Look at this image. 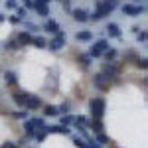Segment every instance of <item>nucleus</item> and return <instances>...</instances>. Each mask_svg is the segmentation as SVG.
<instances>
[{
	"mask_svg": "<svg viewBox=\"0 0 148 148\" xmlns=\"http://www.w3.org/2000/svg\"><path fill=\"white\" fill-rule=\"evenodd\" d=\"M73 125H75V126H87V116L77 114V116H75V121H73Z\"/></svg>",
	"mask_w": 148,
	"mask_h": 148,
	"instance_id": "30",
	"label": "nucleus"
},
{
	"mask_svg": "<svg viewBox=\"0 0 148 148\" xmlns=\"http://www.w3.org/2000/svg\"><path fill=\"white\" fill-rule=\"evenodd\" d=\"M125 16H140V14H144L146 12V6L144 4H123V6H119Z\"/></svg>",
	"mask_w": 148,
	"mask_h": 148,
	"instance_id": "4",
	"label": "nucleus"
},
{
	"mask_svg": "<svg viewBox=\"0 0 148 148\" xmlns=\"http://www.w3.org/2000/svg\"><path fill=\"white\" fill-rule=\"evenodd\" d=\"M42 109H44V114L46 116H59V111H57V107H53V105H44Z\"/></svg>",
	"mask_w": 148,
	"mask_h": 148,
	"instance_id": "22",
	"label": "nucleus"
},
{
	"mask_svg": "<svg viewBox=\"0 0 148 148\" xmlns=\"http://www.w3.org/2000/svg\"><path fill=\"white\" fill-rule=\"evenodd\" d=\"M59 2L63 4V8H65L67 12H71V0H59Z\"/></svg>",
	"mask_w": 148,
	"mask_h": 148,
	"instance_id": "40",
	"label": "nucleus"
},
{
	"mask_svg": "<svg viewBox=\"0 0 148 148\" xmlns=\"http://www.w3.org/2000/svg\"><path fill=\"white\" fill-rule=\"evenodd\" d=\"M101 73H103V75H105L109 81L119 83V73H121V67H119V63H114V61H107V63L103 65Z\"/></svg>",
	"mask_w": 148,
	"mask_h": 148,
	"instance_id": "2",
	"label": "nucleus"
},
{
	"mask_svg": "<svg viewBox=\"0 0 148 148\" xmlns=\"http://www.w3.org/2000/svg\"><path fill=\"white\" fill-rule=\"evenodd\" d=\"M134 65H136L138 69L144 71V69L148 67V59H146V57H136V59H134Z\"/></svg>",
	"mask_w": 148,
	"mask_h": 148,
	"instance_id": "28",
	"label": "nucleus"
},
{
	"mask_svg": "<svg viewBox=\"0 0 148 148\" xmlns=\"http://www.w3.org/2000/svg\"><path fill=\"white\" fill-rule=\"evenodd\" d=\"M24 6H26V8H30V10H32V6H34V0H24Z\"/></svg>",
	"mask_w": 148,
	"mask_h": 148,
	"instance_id": "41",
	"label": "nucleus"
},
{
	"mask_svg": "<svg viewBox=\"0 0 148 148\" xmlns=\"http://www.w3.org/2000/svg\"><path fill=\"white\" fill-rule=\"evenodd\" d=\"M47 134H49V132H47L46 128H40V130H36V140H38V142H44V140H46L47 138Z\"/></svg>",
	"mask_w": 148,
	"mask_h": 148,
	"instance_id": "27",
	"label": "nucleus"
},
{
	"mask_svg": "<svg viewBox=\"0 0 148 148\" xmlns=\"http://www.w3.org/2000/svg\"><path fill=\"white\" fill-rule=\"evenodd\" d=\"M47 132H57V134H71V128L63 125H46Z\"/></svg>",
	"mask_w": 148,
	"mask_h": 148,
	"instance_id": "13",
	"label": "nucleus"
},
{
	"mask_svg": "<svg viewBox=\"0 0 148 148\" xmlns=\"http://www.w3.org/2000/svg\"><path fill=\"white\" fill-rule=\"evenodd\" d=\"M12 116H14V119H28V111H18V113H12Z\"/></svg>",
	"mask_w": 148,
	"mask_h": 148,
	"instance_id": "34",
	"label": "nucleus"
},
{
	"mask_svg": "<svg viewBox=\"0 0 148 148\" xmlns=\"http://www.w3.org/2000/svg\"><path fill=\"white\" fill-rule=\"evenodd\" d=\"M61 47H65V34L63 32H59L57 36H53V40L47 42V49H51V51H57Z\"/></svg>",
	"mask_w": 148,
	"mask_h": 148,
	"instance_id": "9",
	"label": "nucleus"
},
{
	"mask_svg": "<svg viewBox=\"0 0 148 148\" xmlns=\"http://www.w3.org/2000/svg\"><path fill=\"white\" fill-rule=\"evenodd\" d=\"M71 16H73L75 22H81V24L89 22V12L83 10V8H73V10H71Z\"/></svg>",
	"mask_w": 148,
	"mask_h": 148,
	"instance_id": "11",
	"label": "nucleus"
},
{
	"mask_svg": "<svg viewBox=\"0 0 148 148\" xmlns=\"http://www.w3.org/2000/svg\"><path fill=\"white\" fill-rule=\"evenodd\" d=\"M77 63H79L83 69H87L93 63V57L89 56V53H77Z\"/></svg>",
	"mask_w": 148,
	"mask_h": 148,
	"instance_id": "19",
	"label": "nucleus"
},
{
	"mask_svg": "<svg viewBox=\"0 0 148 148\" xmlns=\"http://www.w3.org/2000/svg\"><path fill=\"white\" fill-rule=\"evenodd\" d=\"M26 30H28V32H38L40 28H38L34 22H26Z\"/></svg>",
	"mask_w": 148,
	"mask_h": 148,
	"instance_id": "37",
	"label": "nucleus"
},
{
	"mask_svg": "<svg viewBox=\"0 0 148 148\" xmlns=\"http://www.w3.org/2000/svg\"><path fill=\"white\" fill-rule=\"evenodd\" d=\"M134 2H142V4H144V2H146V0H134Z\"/></svg>",
	"mask_w": 148,
	"mask_h": 148,
	"instance_id": "44",
	"label": "nucleus"
},
{
	"mask_svg": "<svg viewBox=\"0 0 148 148\" xmlns=\"http://www.w3.org/2000/svg\"><path fill=\"white\" fill-rule=\"evenodd\" d=\"M116 56H119V51H116V49H114V47H107V49H105V51H103V56L101 57H105V61H114V59H116Z\"/></svg>",
	"mask_w": 148,
	"mask_h": 148,
	"instance_id": "21",
	"label": "nucleus"
},
{
	"mask_svg": "<svg viewBox=\"0 0 148 148\" xmlns=\"http://www.w3.org/2000/svg\"><path fill=\"white\" fill-rule=\"evenodd\" d=\"M103 4L107 6V10H109V12H114L119 6H121V0H103Z\"/></svg>",
	"mask_w": 148,
	"mask_h": 148,
	"instance_id": "24",
	"label": "nucleus"
},
{
	"mask_svg": "<svg viewBox=\"0 0 148 148\" xmlns=\"http://www.w3.org/2000/svg\"><path fill=\"white\" fill-rule=\"evenodd\" d=\"M24 107H26L28 111H38V109H42V107H44V101H42L38 95H30V93H28Z\"/></svg>",
	"mask_w": 148,
	"mask_h": 148,
	"instance_id": "8",
	"label": "nucleus"
},
{
	"mask_svg": "<svg viewBox=\"0 0 148 148\" xmlns=\"http://www.w3.org/2000/svg\"><path fill=\"white\" fill-rule=\"evenodd\" d=\"M107 32H109V38H116V40L123 36L121 28H119V24H114V22H109V24H107Z\"/></svg>",
	"mask_w": 148,
	"mask_h": 148,
	"instance_id": "16",
	"label": "nucleus"
},
{
	"mask_svg": "<svg viewBox=\"0 0 148 148\" xmlns=\"http://www.w3.org/2000/svg\"><path fill=\"white\" fill-rule=\"evenodd\" d=\"M53 0H34V6H32V10H36L42 18H46L49 16V4H51Z\"/></svg>",
	"mask_w": 148,
	"mask_h": 148,
	"instance_id": "6",
	"label": "nucleus"
},
{
	"mask_svg": "<svg viewBox=\"0 0 148 148\" xmlns=\"http://www.w3.org/2000/svg\"><path fill=\"white\" fill-rule=\"evenodd\" d=\"M111 12L107 10V6L103 4V0H95V10H93V14H89V20H93V22H101L103 18H107Z\"/></svg>",
	"mask_w": 148,
	"mask_h": 148,
	"instance_id": "3",
	"label": "nucleus"
},
{
	"mask_svg": "<svg viewBox=\"0 0 148 148\" xmlns=\"http://www.w3.org/2000/svg\"><path fill=\"white\" fill-rule=\"evenodd\" d=\"M14 40H16V42H18V44L24 47V46H32V40H34V36L30 34V32H18Z\"/></svg>",
	"mask_w": 148,
	"mask_h": 148,
	"instance_id": "12",
	"label": "nucleus"
},
{
	"mask_svg": "<svg viewBox=\"0 0 148 148\" xmlns=\"http://www.w3.org/2000/svg\"><path fill=\"white\" fill-rule=\"evenodd\" d=\"M0 148H20V144H16V142H10V140H8V142H4Z\"/></svg>",
	"mask_w": 148,
	"mask_h": 148,
	"instance_id": "39",
	"label": "nucleus"
},
{
	"mask_svg": "<svg viewBox=\"0 0 148 148\" xmlns=\"http://www.w3.org/2000/svg\"><path fill=\"white\" fill-rule=\"evenodd\" d=\"M89 111H91L93 119H103L105 111H107V103L103 97H91L89 99Z\"/></svg>",
	"mask_w": 148,
	"mask_h": 148,
	"instance_id": "1",
	"label": "nucleus"
},
{
	"mask_svg": "<svg viewBox=\"0 0 148 148\" xmlns=\"http://www.w3.org/2000/svg\"><path fill=\"white\" fill-rule=\"evenodd\" d=\"M8 22L10 24H22V18L20 16H8Z\"/></svg>",
	"mask_w": 148,
	"mask_h": 148,
	"instance_id": "38",
	"label": "nucleus"
},
{
	"mask_svg": "<svg viewBox=\"0 0 148 148\" xmlns=\"http://www.w3.org/2000/svg\"><path fill=\"white\" fill-rule=\"evenodd\" d=\"M73 121H75V116H73V114H63V116H61V125H63V126L73 125Z\"/></svg>",
	"mask_w": 148,
	"mask_h": 148,
	"instance_id": "31",
	"label": "nucleus"
},
{
	"mask_svg": "<svg viewBox=\"0 0 148 148\" xmlns=\"http://www.w3.org/2000/svg\"><path fill=\"white\" fill-rule=\"evenodd\" d=\"M93 85H95V89H99V91H103V93L111 89V81L107 79V77H105V75L101 73V71L93 75Z\"/></svg>",
	"mask_w": 148,
	"mask_h": 148,
	"instance_id": "5",
	"label": "nucleus"
},
{
	"mask_svg": "<svg viewBox=\"0 0 148 148\" xmlns=\"http://www.w3.org/2000/svg\"><path fill=\"white\" fill-rule=\"evenodd\" d=\"M10 97H12V101L16 103L18 107H24V103H26V97H28V93H26V91H22L20 87H12Z\"/></svg>",
	"mask_w": 148,
	"mask_h": 148,
	"instance_id": "10",
	"label": "nucleus"
},
{
	"mask_svg": "<svg viewBox=\"0 0 148 148\" xmlns=\"http://www.w3.org/2000/svg\"><path fill=\"white\" fill-rule=\"evenodd\" d=\"M136 40L140 42V44H144V42H146V30H140V32L136 34Z\"/></svg>",
	"mask_w": 148,
	"mask_h": 148,
	"instance_id": "35",
	"label": "nucleus"
},
{
	"mask_svg": "<svg viewBox=\"0 0 148 148\" xmlns=\"http://www.w3.org/2000/svg\"><path fill=\"white\" fill-rule=\"evenodd\" d=\"M4 6H6L8 10H16V8H18V2H16V0H6Z\"/></svg>",
	"mask_w": 148,
	"mask_h": 148,
	"instance_id": "33",
	"label": "nucleus"
},
{
	"mask_svg": "<svg viewBox=\"0 0 148 148\" xmlns=\"http://www.w3.org/2000/svg\"><path fill=\"white\" fill-rule=\"evenodd\" d=\"M16 10H18V16L24 20V16H26V8H16Z\"/></svg>",
	"mask_w": 148,
	"mask_h": 148,
	"instance_id": "42",
	"label": "nucleus"
},
{
	"mask_svg": "<svg viewBox=\"0 0 148 148\" xmlns=\"http://www.w3.org/2000/svg\"><path fill=\"white\" fill-rule=\"evenodd\" d=\"M109 47V40H97L95 44L91 46V49H89V56L95 59V57H101L103 56V51Z\"/></svg>",
	"mask_w": 148,
	"mask_h": 148,
	"instance_id": "7",
	"label": "nucleus"
},
{
	"mask_svg": "<svg viewBox=\"0 0 148 148\" xmlns=\"http://www.w3.org/2000/svg\"><path fill=\"white\" fill-rule=\"evenodd\" d=\"M73 144L77 148H89V142H85V138H79V136H73Z\"/></svg>",
	"mask_w": 148,
	"mask_h": 148,
	"instance_id": "29",
	"label": "nucleus"
},
{
	"mask_svg": "<svg viewBox=\"0 0 148 148\" xmlns=\"http://www.w3.org/2000/svg\"><path fill=\"white\" fill-rule=\"evenodd\" d=\"M4 20H6V18H4V16H2V14H0V22H4Z\"/></svg>",
	"mask_w": 148,
	"mask_h": 148,
	"instance_id": "43",
	"label": "nucleus"
},
{
	"mask_svg": "<svg viewBox=\"0 0 148 148\" xmlns=\"http://www.w3.org/2000/svg\"><path fill=\"white\" fill-rule=\"evenodd\" d=\"M44 32H49V34L57 36L59 32H63V30L59 28V24H57L56 20H46V24H44Z\"/></svg>",
	"mask_w": 148,
	"mask_h": 148,
	"instance_id": "14",
	"label": "nucleus"
},
{
	"mask_svg": "<svg viewBox=\"0 0 148 148\" xmlns=\"http://www.w3.org/2000/svg\"><path fill=\"white\" fill-rule=\"evenodd\" d=\"M95 136H97V138H95V142H97V144H103V146L111 144V140H109V136H107L105 132H97Z\"/></svg>",
	"mask_w": 148,
	"mask_h": 148,
	"instance_id": "25",
	"label": "nucleus"
},
{
	"mask_svg": "<svg viewBox=\"0 0 148 148\" xmlns=\"http://www.w3.org/2000/svg\"><path fill=\"white\" fill-rule=\"evenodd\" d=\"M4 79H6V83H8L10 87H16V85H18V73L12 71V69H8V71H4Z\"/></svg>",
	"mask_w": 148,
	"mask_h": 148,
	"instance_id": "17",
	"label": "nucleus"
},
{
	"mask_svg": "<svg viewBox=\"0 0 148 148\" xmlns=\"http://www.w3.org/2000/svg\"><path fill=\"white\" fill-rule=\"evenodd\" d=\"M4 47H6L8 51H18V49H22V46H20V44H18L14 38H12V40H8V42L4 44Z\"/></svg>",
	"mask_w": 148,
	"mask_h": 148,
	"instance_id": "23",
	"label": "nucleus"
},
{
	"mask_svg": "<svg viewBox=\"0 0 148 148\" xmlns=\"http://www.w3.org/2000/svg\"><path fill=\"white\" fill-rule=\"evenodd\" d=\"M91 40H93V32H89V30H81L75 34V42L85 44V42H91Z\"/></svg>",
	"mask_w": 148,
	"mask_h": 148,
	"instance_id": "18",
	"label": "nucleus"
},
{
	"mask_svg": "<svg viewBox=\"0 0 148 148\" xmlns=\"http://www.w3.org/2000/svg\"><path fill=\"white\" fill-rule=\"evenodd\" d=\"M87 126L97 134V132H103V126L105 125H103V119H93L91 116V121H87Z\"/></svg>",
	"mask_w": 148,
	"mask_h": 148,
	"instance_id": "15",
	"label": "nucleus"
},
{
	"mask_svg": "<svg viewBox=\"0 0 148 148\" xmlns=\"http://www.w3.org/2000/svg\"><path fill=\"white\" fill-rule=\"evenodd\" d=\"M69 109H71V105H69L67 101H65V103H61V105L57 107V111H59V114H67V113H69Z\"/></svg>",
	"mask_w": 148,
	"mask_h": 148,
	"instance_id": "32",
	"label": "nucleus"
},
{
	"mask_svg": "<svg viewBox=\"0 0 148 148\" xmlns=\"http://www.w3.org/2000/svg\"><path fill=\"white\" fill-rule=\"evenodd\" d=\"M28 121H30L38 130H40V128H46V121H44L42 116H34V119H28Z\"/></svg>",
	"mask_w": 148,
	"mask_h": 148,
	"instance_id": "26",
	"label": "nucleus"
},
{
	"mask_svg": "<svg viewBox=\"0 0 148 148\" xmlns=\"http://www.w3.org/2000/svg\"><path fill=\"white\" fill-rule=\"evenodd\" d=\"M136 53H134V51H126L125 53V61H134V59H136Z\"/></svg>",
	"mask_w": 148,
	"mask_h": 148,
	"instance_id": "36",
	"label": "nucleus"
},
{
	"mask_svg": "<svg viewBox=\"0 0 148 148\" xmlns=\"http://www.w3.org/2000/svg\"><path fill=\"white\" fill-rule=\"evenodd\" d=\"M32 46L38 47V49H46L47 47V40L44 36H34V40H32Z\"/></svg>",
	"mask_w": 148,
	"mask_h": 148,
	"instance_id": "20",
	"label": "nucleus"
}]
</instances>
